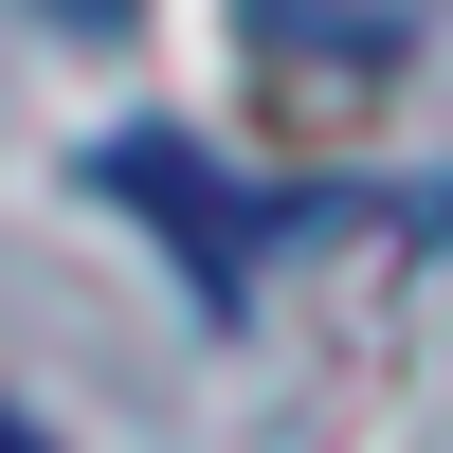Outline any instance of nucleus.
<instances>
[{
	"label": "nucleus",
	"instance_id": "f257e3e1",
	"mask_svg": "<svg viewBox=\"0 0 453 453\" xmlns=\"http://www.w3.org/2000/svg\"><path fill=\"white\" fill-rule=\"evenodd\" d=\"M91 181H109L127 218H164V236H181L200 309H236V290H254V254H273V200H236V181H218L181 127H109V145H91Z\"/></svg>",
	"mask_w": 453,
	"mask_h": 453
},
{
	"label": "nucleus",
	"instance_id": "f03ea898",
	"mask_svg": "<svg viewBox=\"0 0 453 453\" xmlns=\"http://www.w3.org/2000/svg\"><path fill=\"white\" fill-rule=\"evenodd\" d=\"M254 55H326V73H345V91H381V73H399V19H381V0H363V19H326V0H254Z\"/></svg>",
	"mask_w": 453,
	"mask_h": 453
},
{
	"label": "nucleus",
	"instance_id": "7ed1b4c3",
	"mask_svg": "<svg viewBox=\"0 0 453 453\" xmlns=\"http://www.w3.org/2000/svg\"><path fill=\"white\" fill-rule=\"evenodd\" d=\"M36 19H73V36H127V19H145V0H36Z\"/></svg>",
	"mask_w": 453,
	"mask_h": 453
},
{
	"label": "nucleus",
	"instance_id": "20e7f679",
	"mask_svg": "<svg viewBox=\"0 0 453 453\" xmlns=\"http://www.w3.org/2000/svg\"><path fill=\"white\" fill-rule=\"evenodd\" d=\"M0 453H55V435H36V418H0Z\"/></svg>",
	"mask_w": 453,
	"mask_h": 453
}]
</instances>
